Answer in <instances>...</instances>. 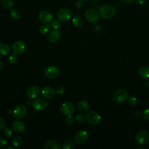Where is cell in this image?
Listing matches in <instances>:
<instances>
[{"label":"cell","instance_id":"obj_4","mask_svg":"<svg viewBox=\"0 0 149 149\" xmlns=\"http://www.w3.org/2000/svg\"><path fill=\"white\" fill-rule=\"evenodd\" d=\"M45 76L49 79H55L60 74V71L58 68L55 66H49L44 70Z\"/></svg>","mask_w":149,"mask_h":149},{"label":"cell","instance_id":"obj_23","mask_svg":"<svg viewBox=\"0 0 149 149\" xmlns=\"http://www.w3.org/2000/svg\"><path fill=\"white\" fill-rule=\"evenodd\" d=\"M23 142V139L20 136H15L11 140L12 145L14 147L20 146Z\"/></svg>","mask_w":149,"mask_h":149},{"label":"cell","instance_id":"obj_31","mask_svg":"<svg viewBox=\"0 0 149 149\" xmlns=\"http://www.w3.org/2000/svg\"><path fill=\"white\" fill-rule=\"evenodd\" d=\"M127 102H128V104L130 105L134 106V105L137 104V100L136 98V97H129V98L127 99Z\"/></svg>","mask_w":149,"mask_h":149},{"label":"cell","instance_id":"obj_18","mask_svg":"<svg viewBox=\"0 0 149 149\" xmlns=\"http://www.w3.org/2000/svg\"><path fill=\"white\" fill-rule=\"evenodd\" d=\"M61 147L60 143L53 139L47 140L44 144V148L45 149H60Z\"/></svg>","mask_w":149,"mask_h":149},{"label":"cell","instance_id":"obj_10","mask_svg":"<svg viewBox=\"0 0 149 149\" xmlns=\"http://www.w3.org/2000/svg\"><path fill=\"white\" fill-rule=\"evenodd\" d=\"M88 139V134L84 130H81L77 132L74 137V142L77 144H82L86 142Z\"/></svg>","mask_w":149,"mask_h":149},{"label":"cell","instance_id":"obj_29","mask_svg":"<svg viewBox=\"0 0 149 149\" xmlns=\"http://www.w3.org/2000/svg\"><path fill=\"white\" fill-rule=\"evenodd\" d=\"M86 119V116L82 113L77 114L75 116V120L79 123H83Z\"/></svg>","mask_w":149,"mask_h":149},{"label":"cell","instance_id":"obj_19","mask_svg":"<svg viewBox=\"0 0 149 149\" xmlns=\"http://www.w3.org/2000/svg\"><path fill=\"white\" fill-rule=\"evenodd\" d=\"M139 73L141 77L144 80L149 79V68L147 66H141L139 69Z\"/></svg>","mask_w":149,"mask_h":149},{"label":"cell","instance_id":"obj_12","mask_svg":"<svg viewBox=\"0 0 149 149\" xmlns=\"http://www.w3.org/2000/svg\"><path fill=\"white\" fill-rule=\"evenodd\" d=\"M47 102L41 98H36L33 102V107L37 111H44L47 108Z\"/></svg>","mask_w":149,"mask_h":149},{"label":"cell","instance_id":"obj_33","mask_svg":"<svg viewBox=\"0 0 149 149\" xmlns=\"http://www.w3.org/2000/svg\"><path fill=\"white\" fill-rule=\"evenodd\" d=\"M65 91V89L62 86H58L55 89V94L57 95H62Z\"/></svg>","mask_w":149,"mask_h":149},{"label":"cell","instance_id":"obj_36","mask_svg":"<svg viewBox=\"0 0 149 149\" xmlns=\"http://www.w3.org/2000/svg\"><path fill=\"white\" fill-rule=\"evenodd\" d=\"M143 116L146 120H149V108L144 109V111L143 112Z\"/></svg>","mask_w":149,"mask_h":149},{"label":"cell","instance_id":"obj_20","mask_svg":"<svg viewBox=\"0 0 149 149\" xmlns=\"http://www.w3.org/2000/svg\"><path fill=\"white\" fill-rule=\"evenodd\" d=\"M77 108L81 113H86L89 109V105L88 102L84 100L79 101L77 104Z\"/></svg>","mask_w":149,"mask_h":149},{"label":"cell","instance_id":"obj_37","mask_svg":"<svg viewBox=\"0 0 149 149\" xmlns=\"http://www.w3.org/2000/svg\"><path fill=\"white\" fill-rule=\"evenodd\" d=\"M84 5V2L83 1V0H77L76 2V3H75V6L78 9H80V8H83Z\"/></svg>","mask_w":149,"mask_h":149},{"label":"cell","instance_id":"obj_14","mask_svg":"<svg viewBox=\"0 0 149 149\" xmlns=\"http://www.w3.org/2000/svg\"><path fill=\"white\" fill-rule=\"evenodd\" d=\"M41 94L42 97L46 99H52L54 98L55 92V90L49 86H45L41 90Z\"/></svg>","mask_w":149,"mask_h":149},{"label":"cell","instance_id":"obj_42","mask_svg":"<svg viewBox=\"0 0 149 149\" xmlns=\"http://www.w3.org/2000/svg\"><path fill=\"white\" fill-rule=\"evenodd\" d=\"M2 68H3V63H2V62L0 60V70H2Z\"/></svg>","mask_w":149,"mask_h":149},{"label":"cell","instance_id":"obj_11","mask_svg":"<svg viewBox=\"0 0 149 149\" xmlns=\"http://www.w3.org/2000/svg\"><path fill=\"white\" fill-rule=\"evenodd\" d=\"M26 46L25 43L22 41H17L15 42L12 45V51L13 54L16 55L21 54L26 50Z\"/></svg>","mask_w":149,"mask_h":149},{"label":"cell","instance_id":"obj_17","mask_svg":"<svg viewBox=\"0 0 149 149\" xmlns=\"http://www.w3.org/2000/svg\"><path fill=\"white\" fill-rule=\"evenodd\" d=\"M60 37H61L60 31L56 29H54L52 31H51L50 33H49L47 38L49 42L52 43H54L58 41Z\"/></svg>","mask_w":149,"mask_h":149},{"label":"cell","instance_id":"obj_3","mask_svg":"<svg viewBox=\"0 0 149 149\" xmlns=\"http://www.w3.org/2000/svg\"><path fill=\"white\" fill-rule=\"evenodd\" d=\"M136 142L140 145H144L149 140V132L148 130L143 129L139 131L135 137Z\"/></svg>","mask_w":149,"mask_h":149},{"label":"cell","instance_id":"obj_28","mask_svg":"<svg viewBox=\"0 0 149 149\" xmlns=\"http://www.w3.org/2000/svg\"><path fill=\"white\" fill-rule=\"evenodd\" d=\"M3 134L5 137L10 138L12 135V132L10 129L8 127H5L3 129Z\"/></svg>","mask_w":149,"mask_h":149},{"label":"cell","instance_id":"obj_25","mask_svg":"<svg viewBox=\"0 0 149 149\" xmlns=\"http://www.w3.org/2000/svg\"><path fill=\"white\" fill-rule=\"evenodd\" d=\"M10 15L11 17L15 20H19L21 17V13L16 9H12L10 10Z\"/></svg>","mask_w":149,"mask_h":149},{"label":"cell","instance_id":"obj_8","mask_svg":"<svg viewBox=\"0 0 149 149\" xmlns=\"http://www.w3.org/2000/svg\"><path fill=\"white\" fill-rule=\"evenodd\" d=\"M27 114V109L23 105H17L13 111V115L16 119H22Z\"/></svg>","mask_w":149,"mask_h":149},{"label":"cell","instance_id":"obj_1","mask_svg":"<svg viewBox=\"0 0 149 149\" xmlns=\"http://www.w3.org/2000/svg\"><path fill=\"white\" fill-rule=\"evenodd\" d=\"M99 12L101 17L104 19H109L115 16L116 10L113 5H105L100 7Z\"/></svg>","mask_w":149,"mask_h":149},{"label":"cell","instance_id":"obj_22","mask_svg":"<svg viewBox=\"0 0 149 149\" xmlns=\"http://www.w3.org/2000/svg\"><path fill=\"white\" fill-rule=\"evenodd\" d=\"M72 24L76 28H80L83 26V20L79 16H74L72 19Z\"/></svg>","mask_w":149,"mask_h":149},{"label":"cell","instance_id":"obj_16","mask_svg":"<svg viewBox=\"0 0 149 149\" xmlns=\"http://www.w3.org/2000/svg\"><path fill=\"white\" fill-rule=\"evenodd\" d=\"M12 127L13 130L19 134L23 133L26 130L25 124L20 120H16L13 122L12 124Z\"/></svg>","mask_w":149,"mask_h":149},{"label":"cell","instance_id":"obj_5","mask_svg":"<svg viewBox=\"0 0 149 149\" xmlns=\"http://www.w3.org/2000/svg\"><path fill=\"white\" fill-rule=\"evenodd\" d=\"M86 19L91 23H95L99 19V15L98 12L93 8L87 9L84 13Z\"/></svg>","mask_w":149,"mask_h":149},{"label":"cell","instance_id":"obj_13","mask_svg":"<svg viewBox=\"0 0 149 149\" xmlns=\"http://www.w3.org/2000/svg\"><path fill=\"white\" fill-rule=\"evenodd\" d=\"M39 20L45 24H49L52 22L53 20V16L52 15L46 10L41 11L38 15Z\"/></svg>","mask_w":149,"mask_h":149},{"label":"cell","instance_id":"obj_34","mask_svg":"<svg viewBox=\"0 0 149 149\" xmlns=\"http://www.w3.org/2000/svg\"><path fill=\"white\" fill-rule=\"evenodd\" d=\"M65 123L69 126H70L73 124V118L71 116V115H69V116H67L66 118H65Z\"/></svg>","mask_w":149,"mask_h":149},{"label":"cell","instance_id":"obj_7","mask_svg":"<svg viewBox=\"0 0 149 149\" xmlns=\"http://www.w3.org/2000/svg\"><path fill=\"white\" fill-rule=\"evenodd\" d=\"M73 14L71 10L68 8H62L60 9L57 13L58 19L63 22L69 21L72 18Z\"/></svg>","mask_w":149,"mask_h":149},{"label":"cell","instance_id":"obj_26","mask_svg":"<svg viewBox=\"0 0 149 149\" xmlns=\"http://www.w3.org/2000/svg\"><path fill=\"white\" fill-rule=\"evenodd\" d=\"M39 31L42 34H47L50 31V27L49 25H48V24L44 23L40 27Z\"/></svg>","mask_w":149,"mask_h":149},{"label":"cell","instance_id":"obj_30","mask_svg":"<svg viewBox=\"0 0 149 149\" xmlns=\"http://www.w3.org/2000/svg\"><path fill=\"white\" fill-rule=\"evenodd\" d=\"M8 62H9L10 63L13 64V63H16V61H17V56H16V54H10V55L8 56Z\"/></svg>","mask_w":149,"mask_h":149},{"label":"cell","instance_id":"obj_24","mask_svg":"<svg viewBox=\"0 0 149 149\" xmlns=\"http://www.w3.org/2000/svg\"><path fill=\"white\" fill-rule=\"evenodd\" d=\"M74 146V143L72 140L68 139L65 140L62 144V148L63 149H72Z\"/></svg>","mask_w":149,"mask_h":149},{"label":"cell","instance_id":"obj_6","mask_svg":"<svg viewBox=\"0 0 149 149\" xmlns=\"http://www.w3.org/2000/svg\"><path fill=\"white\" fill-rule=\"evenodd\" d=\"M60 111L65 116L72 115L74 112V106L71 102H65L61 105Z\"/></svg>","mask_w":149,"mask_h":149},{"label":"cell","instance_id":"obj_41","mask_svg":"<svg viewBox=\"0 0 149 149\" xmlns=\"http://www.w3.org/2000/svg\"><path fill=\"white\" fill-rule=\"evenodd\" d=\"M120 1L124 3H130L133 2L134 0H120Z\"/></svg>","mask_w":149,"mask_h":149},{"label":"cell","instance_id":"obj_27","mask_svg":"<svg viewBox=\"0 0 149 149\" xmlns=\"http://www.w3.org/2000/svg\"><path fill=\"white\" fill-rule=\"evenodd\" d=\"M1 3L6 9H10L13 6V0H1Z\"/></svg>","mask_w":149,"mask_h":149},{"label":"cell","instance_id":"obj_43","mask_svg":"<svg viewBox=\"0 0 149 149\" xmlns=\"http://www.w3.org/2000/svg\"><path fill=\"white\" fill-rule=\"evenodd\" d=\"M14 149L15 148L13 147H12V146H9V147H6V148L5 149Z\"/></svg>","mask_w":149,"mask_h":149},{"label":"cell","instance_id":"obj_9","mask_svg":"<svg viewBox=\"0 0 149 149\" xmlns=\"http://www.w3.org/2000/svg\"><path fill=\"white\" fill-rule=\"evenodd\" d=\"M86 120L92 125H98L101 122V116L100 114L95 111H91L88 112L86 116Z\"/></svg>","mask_w":149,"mask_h":149},{"label":"cell","instance_id":"obj_15","mask_svg":"<svg viewBox=\"0 0 149 149\" xmlns=\"http://www.w3.org/2000/svg\"><path fill=\"white\" fill-rule=\"evenodd\" d=\"M40 88L37 86H33L28 88L26 94L30 99H34L37 98L40 95Z\"/></svg>","mask_w":149,"mask_h":149},{"label":"cell","instance_id":"obj_2","mask_svg":"<svg viewBox=\"0 0 149 149\" xmlns=\"http://www.w3.org/2000/svg\"><path fill=\"white\" fill-rule=\"evenodd\" d=\"M129 97V93L126 90L124 89H119L113 94V100L115 102L120 104L127 100Z\"/></svg>","mask_w":149,"mask_h":149},{"label":"cell","instance_id":"obj_35","mask_svg":"<svg viewBox=\"0 0 149 149\" xmlns=\"http://www.w3.org/2000/svg\"><path fill=\"white\" fill-rule=\"evenodd\" d=\"M6 120L3 118L0 117V130L3 129L5 127H6Z\"/></svg>","mask_w":149,"mask_h":149},{"label":"cell","instance_id":"obj_21","mask_svg":"<svg viewBox=\"0 0 149 149\" xmlns=\"http://www.w3.org/2000/svg\"><path fill=\"white\" fill-rule=\"evenodd\" d=\"M10 47L6 44H0V55L5 56L9 54L10 52Z\"/></svg>","mask_w":149,"mask_h":149},{"label":"cell","instance_id":"obj_39","mask_svg":"<svg viewBox=\"0 0 149 149\" xmlns=\"http://www.w3.org/2000/svg\"><path fill=\"white\" fill-rule=\"evenodd\" d=\"M137 3L139 5H143L146 2V0H136Z\"/></svg>","mask_w":149,"mask_h":149},{"label":"cell","instance_id":"obj_32","mask_svg":"<svg viewBox=\"0 0 149 149\" xmlns=\"http://www.w3.org/2000/svg\"><path fill=\"white\" fill-rule=\"evenodd\" d=\"M51 26L54 29H58L61 26V23L58 20H54L51 22Z\"/></svg>","mask_w":149,"mask_h":149},{"label":"cell","instance_id":"obj_38","mask_svg":"<svg viewBox=\"0 0 149 149\" xmlns=\"http://www.w3.org/2000/svg\"><path fill=\"white\" fill-rule=\"evenodd\" d=\"M7 146V141L5 139L0 137V147H4Z\"/></svg>","mask_w":149,"mask_h":149},{"label":"cell","instance_id":"obj_40","mask_svg":"<svg viewBox=\"0 0 149 149\" xmlns=\"http://www.w3.org/2000/svg\"><path fill=\"white\" fill-rule=\"evenodd\" d=\"M141 113H140V112H139V111H137L135 113H134V116L136 117V118H140L141 117Z\"/></svg>","mask_w":149,"mask_h":149},{"label":"cell","instance_id":"obj_44","mask_svg":"<svg viewBox=\"0 0 149 149\" xmlns=\"http://www.w3.org/2000/svg\"><path fill=\"white\" fill-rule=\"evenodd\" d=\"M83 1H90V0H83Z\"/></svg>","mask_w":149,"mask_h":149}]
</instances>
